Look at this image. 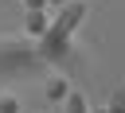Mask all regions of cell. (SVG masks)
<instances>
[{
	"label": "cell",
	"mask_w": 125,
	"mask_h": 113,
	"mask_svg": "<svg viewBox=\"0 0 125 113\" xmlns=\"http://www.w3.org/2000/svg\"><path fill=\"white\" fill-rule=\"evenodd\" d=\"M86 12H90L86 0H66V4H59V12L51 16V31H59V35L70 39V35L78 31V23L86 19Z\"/></svg>",
	"instance_id": "1"
},
{
	"label": "cell",
	"mask_w": 125,
	"mask_h": 113,
	"mask_svg": "<svg viewBox=\"0 0 125 113\" xmlns=\"http://www.w3.org/2000/svg\"><path fill=\"white\" fill-rule=\"evenodd\" d=\"M66 47H70V39H66V35H59V31H51V27H47V35L39 39L43 58H62V55H66Z\"/></svg>",
	"instance_id": "2"
},
{
	"label": "cell",
	"mask_w": 125,
	"mask_h": 113,
	"mask_svg": "<svg viewBox=\"0 0 125 113\" xmlns=\"http://www.w3.org/2000/svg\"><path fill=\"white\" fill-rule=\"evenodd\" d=\"M47 27H51V16H43V8H27V16H23V31H27L31 39H43Z\"/></svg>",
	"instance_id": "3"
},
{
	"label": "cell",
	"mask_w": 125,
	"mask_h": 113,
	"mask_svg": "<svg viewBox=\"0 0 125 113\" xmlns=\"http://www.w3.org/2000/svg\"><path fill=\"white\" fill-rule=\"evenodd\" d=\"M59 105H62V113H90V101H86V94H78V90H70Z\"/></svg>",
	"instance_id": "4"
},
{
	"label": "cell",
	"mask_w": 125,
	"mask_h": 113,
	"mask_svg": "<svg viewBox=\"0 0 125 113\" xmlns=\"http://www.w3.org/2000/svg\"><path fill=\"white\" fill-rule=\"evenodd\" d=\"M66 94H70V82H66V78H59V74L47 78V101H62Z\"/></svg>",
	"instance_id": "5"
},
{
	"label": "cell",
	"mask_w": 125,
	"mask_h": 113,
	"mask_svg": "<svg viewBox=\"0 0 125 113\" xmlns=\"http://www.w3.org/2000/svg\"><path fill=\"white\" fill-rule=\"evenodd\" d=\"M105 109H109V113H125V82H121V86H117V90L109 94V101H105Z\"/></svg>",
	"instance_id": "6"
},
{
	"label": "cell",
	"mask_w": 125,
	"mask_h": 113,
	"mask_svg": "<svg viewBox=\"0 0 125 113\" xmlns=\"http://www.w3.org/2000/svg\"><path fill=\"white\" fill-rule=\"evenodd\" d=\"M0 113H20V97L16 94H0Z\"/></svg>",
	"instance_id": "7"
},
{
	"label": "cell",
	"mask_w": 125,
	"mask_h": 113,
	"mask_svg": "<svg viewBox=\"0 0 125 113\" xmlns=\"http://www.w3.org/2000/svg\"><path fill=\"white\" fill-rule=\"evenodd\" d=\"M27 8H47V0H23Z\"/></svg>",
	"instance_id": "8"
},
{
	"label": "cell",
	"mask_w": 125,
	"mask_h": 113,
	"mask_svg": "<svg viewBox=\"0 0 125 113\" xmlns=\"http://www.w3.org/2000/svg\"><path fill=\"white\" fill-rule=\"evenodd\" d=\"M47 4H55V8H59V4H66V0H47Z\"/></svg>",
	"instance_id": "9"
},
{
	"label": "cell",
	"mask_w": 125,
	"mask_h": 113,
	"mask_svg": "<svg viewBox=\"0 0 125 113\" xmlns=\"http://www.w3.org/2000/svg\"><path fill=\"white\" fill-rule=\"evenodd\" d=\"M90 113H109V109H90Z\"/></svg>",
	"instance_id": "10"
}]
</instances>
